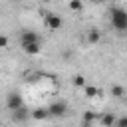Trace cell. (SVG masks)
Listing matches in <instances>:
<instances>
[{
    "label": "cell",
    "mask_w": 127,
    "mask_h": 127,
    "mask_svg": "<svg viewBox=\"0 0 127 127\" xmlns=\"http://www.w3.org/2000/svg\"><path fill=\"white\" fill-rule=\"evenodd\" d=\"M73 85H75V87H85V85H87V83H85V77H83V75H75V77H73Z\"/></svg>",
    "instance_id": "15"
},
{
    "label": "cell",
    "mask_w": 127,
    "mask_h": 127,
    "mask_svg": "<svg viewBox=\"0 0 127 127\" xmlns=\"http://www.w3.org/2000/svg\"><path fill=\"white\" fill-rule=\"evenodd\" d=\"M99 40H101V32L99 30H89L87 32V44H91V46H95V44H99Z\"/></svg>",
    "instance_id": "10"
},
{
    "label": "cell",
    "mask_w": 127,
    "mask_h": 127,
    "mask_svg": "<svg viewBox=\"0 0 127 127\" xmlns=\"http://www.w3.org/2000/svg\"><path fill=\"white\" fill-rule=\"evenodd\" d=\"M6 107H8L10 111H16V109L24 107V97H22L18 91H10V93L6 95Z\"/></svg>",
    "instance_id": "4"
},
{
    "label": "cell",
    "mask_w": 127,
    "mask_h": 127,
    "mask_svg": "<svg viewBox=\"0 0 127 127\" xmlns=\"http://www.w3.org/2000/svg\"><path fill=\"white\" fill-rule=\"evenodd\" d=\"M109 24L117 32H127V10L121 6L109 8Z\"/></svg>",
    "instance_id": "1"
},
{
    "label": "cell",
    "mask_w": 127,
    "mask_h": 127,
    "mask_svg": "<svg viewBox=\"0 0 127 127\" xmlns=\"http://www.w3.org/2000/svg\"><path fill=\"white\" fill-rule=\"evenodd\" d=\"M14 2H20V0H14Z\"/></svg>",
    "instance_id": "19"
},
{
    "label": "cell",
    "mask_w": 127,
    "mask_h": 127,
    "mask_svg": "<svg viewBox=\"0 0 127 127\" xmlns=\"http://www.w3.org/2000/svg\"><path fill=\"white\" fill-rule=\"evenodd\" d=\"M46 109H48V115H50V117H64V115L67 113L69 105H67V101L60 99V101H54V103H50Z\"/></svg>",
    "instance_id": "2"
},
{
    "label": "cell",
    "mask_w": 127,
    "mask_h": 127,
    "mask_svg": "<svg viewBox=\"0 0 127 127\" xmlns=\"http://www.w3.org/2000/svg\"><path fill=\"white\" fill-rule=\"evenodd\" d=\"M30 117H32L34 121H44V119H48L50 115H48V109L36 107V109H30Z\"/></svg>",
    "instance_id": "9"
},
{
    "label": "cell",
    "mask_w": 127,
    "mask_h": 127,
    "mask_svg": "<svg viewBox=\"0 0 127 127\" xmlns=\"http://www.w3.org/2000/svg\"><path fill=\"white\" fill-rule=\"evenodd\" d=\"M115 121H117V117H115L111 111L101 113V117H99V125H101V127H115Z\"/></svg>",
    "instance_id": "7"
},
{
    "label": "cell",
    "mask_w": 127,
    "mask_h": 127,
    "mask_svg": "<svg viewBox=\"0 0 127 127\" xmlns=\"http://www.w3.org/2000/svg\"><path fill=\"white\" fill-rule=\"evenodd\" d=\"M99 117H101V113H97V111H91V109H89V111H85V113H83V117H81V119H83V127H89L91 123L99 121Z\"/></svg>",
    "instance_id": "8"
},
{
    "label": "cell",
    "mask_w": 127,
    "mask_h": 127,
    "mask_svg": "<svg viewBox=\"0 0 127 127\" xmlns=\"http://www.w3.org/2000/svg\"><path fill=\"white\" fill-rule=\"evenodd\" d=\"M0 48H8V36H0Z\"/></svg>",
    "instance_id": "17"
},
{
    "label": "cell",
    "mask_w": 127,
    "mask_h": 127,
    "mask_svg": "<svg viewBox=\"0 0 127 127\" xmlns=\"http://www.w3.org/2000/svg\"><path fill=\"white\" fill-rule=\"evenodd\" d=\"M83 93H85V97L93 99V97H99V95H101V89L95 87V85H85V87H83Z\"/></svg>",
    "instance_id": "11"
},
{
    "label": "cell",
    "mask_w": 127,
    "mask_h": 127,
    "mask_svg": "<svg viewBox=\"0 0 127 127\" xmlns=\"http://www.w3.org/2000/svg\"><path fill=\"white\" fill-rule=\"evenodd\" d=\"M67 8H69L71 12H81V10H83V2H81V0H69V2H67Z\"/></svg>",
    "instance_id": "14"
},
{
    "label": "cell",
    "mask_w": 127,
    "mask_h": 127,
    "mask_svg": "<svg viewBox=\"0 0 127 127\" xmlns=\"http://www.w3.org/2000/svg\"><path fill=\"white\" fill-rule=\"evenodd\" d=\"M109 93H111V97H115V99H121V97L125 95V87H123V85H111Z\"/></svg>",
    "instance_id": "13"
},
{
    "label": "cell",
    "mask_w": 127,
    "mask_h": 127,
    "mask_svg": "<svg viewBox=\"0 0 127 127\" xmlns=\"http://www.w3.org/2000/svg\"><path fill=\"white\" fill-rule=\"evenodd\" d=\"M44 26H46L48 30H60V28L64 26V20H62L60 14H56V12H48V14L44 16Z\"/></svg>",
    "instance_id": "3"
},
{
    "label": "cell",
    "mask_w": 127,
    "mask_h": 127,
    "mask_svg": "<svg viewBox=\"0 0 127 127\" xmlns=\"http://www.w3.org/2000/svg\"><path fill=\"white\" fill-rule=\"evenodd\" d=\"M26 119H30V109L24 105V107H20V109H16V111H12V121H16V123H24Z\"/></svg>",
    "instance_id": "6"
},
{
    "label": "cell",
    "mask_w": 127,
    "mask_h": 127,
    "mask_svg": "<svg viewBox=\"0 0 127 127\" xmlns=\"http://www.w3.org/2000/svg\"><path fill=\"white\" fill-rule=\"evenodd\" d=\"M22 50L28 54V56H36V54H40V42L38 44H28V46H22Z\"/></svg>",
    "instance_id": "12"
},
{
    "label": "cell",
    "mask_w": 127,
    "mask_h": 127,
    "mask_svg": "<svg viewBox=\"0 0 127 127\" xmlns=\"http://www.w3.org/2000/svg\"><path fill=\"white\" fill-rule=\"evenodd\" d=\"M93 4H103V2H107V0H91Z\"/></svg>",
    "instance_id": "18"
},
{
    "label": "cell",
    "mask_w": 127,
    "mask_h": 127,
    "mask_svg": "<svg viewBox=\"0 0 127 127\" xmlns=\"http://www.w3.org/2000/svg\"><path fill=\"white\" fill-rule=\"evenodd\" d=\"M40 42V36L36 32H30V30H24L20 34V46H28V44H38Z\"/></svg>",
    "instance_id": "5"
},
{
    "label": "cell",
    "mask_w": 127,
    "mask_h": 127,
    "mask_svg": "<svg viewBox=\"0 0 127 127\" xmlns=\"http://www.w3.org/2000/svg\"><path fill=\"white\" fill-rule=\"evenodd\" d=\"M115 127H127V115H123V117H117V121H115Z\"/></svg>",
    "instance_id": "16"
}]
</instances>
